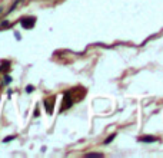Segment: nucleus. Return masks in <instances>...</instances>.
I'll list each match as a JSON object with an SVG mask.
<instances>
[{
	"mask_svg": "<svg viewBox=\"0 0 163 158\" xmlns=\"http://www.w3.org/2000/svg\"><path fill=\"white\" fill-rule=\"evenodd\" d=\"M34 22H36V19H34V17L21 19V26H23L24 29H32V27H33V24H34Z\"/></svg>",
	"mask_w": 163,
	"mask_h": 158,
	"instance_id": "obj_1",
	"label": "nucleus"
},
{
	"mask_svg": "<svg viewBox=\"0 0 163 158\" xmlns=\"http://www.w3.org/2000/svg\"><path fill=\"white\" fill-rule=\"evenodd\" d=\"M140 141L142 142H153V141H156V138H153V137H145V138H140Z\"/></svg>",
	"mask_w": 163,
	"mask_h": 158,
	"instance_id": "obj_2",
	"label": "nucleus"
},
{
	"mask_svg": "<svg viewBox=\"0 0 163 158\" xmlns=\"http://www.w3.org/2000/svg\"><path fill=\"white\" fill-rule=\"evenodd\" d=\"M84 157L86 158H93V157L95 158H102L103 155H102V154H87V155H84Z\"/></svg>",
	"mask_w": 163,
	"mask_h": 158,
	"instance_id": "obj_3",
	"label": "nucleus"
},
{
	"mask_svg": "<svg viewBox=\"0 0 163 158\" xmlns=\"http://www.w3.org/2000/svg\"><path fill=\"white\" fill-rule=\"evenodd\" d=\"M115 137H116V134H113V135H110V137H109V138H107V140L105 141V144H109V142H112V141L115 140Z\"/></svg>",
	"mask_w": 163,
	"mask_h": 158,
	"instance_id": "obj_4",
	"label": "nucleus"
},
{
	"mask_svg": "<svg viewBox=\"0 0 163 158\" xmlns=\"http://www.w3.org/2000/svg\"><path fill=\"white\" fill-rule=\"evenodd\" d=\"M11 140H14V137H7V138H4V142H9Z\"/></svg>",
	"mask_w": 163,
	"mask_h": 158,
	"instance_id": "obj_5",
	"label": "nucleus"
}]
</instances>
